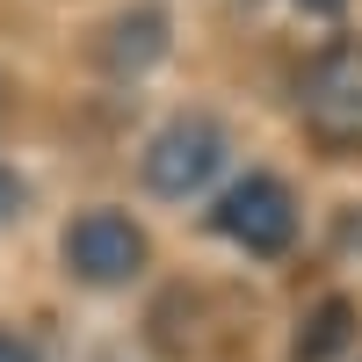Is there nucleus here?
Segmentation results:
<instances>
[{"label": "nucleus", "instance_id": "f257e3e1", "mask_svg": "<svg viewBox=\"0 0 362 362\" xmlns=\"http://www.w3.org/2000/svg\"><path fill=\"white\" fill-rule=\"evenodd\" d=\"M297 116H305L319 153H334V160L362 153V37H334L305 66V80H297Z\"/></svg>", "mask_w": 362, "mask_h": 362}, {"label": "nucleus", "instance_id": "f03ea898", "mask_svg": "<svg viewBox=\"0 0 362 362\" xmlns=\"http://www.w3.org/2000/svg\"><path fill=\"white\" fill-rule=\"evenodd\" d=\"M225 153H232V138H225L218 116L181 109V116H167V124L145 138V189L167 196V203H189L196 189H210V181H218Z\"/></svg>", "mask_w": 362, "mask_h": 362}, {"label": "nucleus", "instance_id": "7ed1b4c3", "mask_svg": "<svg viewBox=\"0 0 362 362\" xmlns=\"http://www.w3.org/2000/svg\"><path fill=\"white\" fill-rule=\"evenodd\" d=\"M58 254H66V268L80 283H95V290L131 283V276H145V261H153L145 232L124 218V210H80L66 225V239H58Z\"/></svg>", "mask_w": 362, "mask_h": 362}, {"label": "nucleus", "instance_id": "20e7f679", "mask_svg": "<svg viewBox=\"0 0 362 362\" xmlns=\"http://www.w3.org/2000/svg\"><path fill=\"white\" fill-rule=\"evenodd\" d=\"M210 225H218L232 247H247V254H283L297 239V196L283 189L276 174H239L232 189L218 196Z\"/></svg>", "mask_w": 362, "mask_h": 362}, {"label": "nucleus", "instance_id": "39448f33", "mask_svg": "<svg viewBox=\"0 0 362 362\" xmlns=\"http://www.w3.org/2000/svg\"><path fill=\"white\" fill-rule=\"evenodd\" d=\"M160 51H167V15L153 8V0L124 8V15L102 29V58H109V73H145V66H160Z\"/></svg>", "mask_w": 362, "mask_h": 362}, {"label": "nucleus", "instance_id": "423d86ee", "mask_svg": "<svg viewBox=\"0 0 362 362\" xmlns=\"http://www.w3.org/2000/svg\"><path fill=\"white\" fill-rule=\"evenodd\" d=\"M348 326H355V305H348V297H326V305L305 319V334H297V362H326L348 341Z\"/></svg>", "mask_w": 362, "mask_h": 362}, {"label": "nucleus", "instance_id": "0eeeda50", "mask_svg": "<svg viewBox=\"0 0 362 362\" xmlns=\"http://www.w3.org/2000/svg\"><path fill=\"white\" fill-rule=\"evenodd\" d=\"M22 203H29V189L15 181V167H0V232H8V225L22 218Z\"/></svg>", "mask_w": 362, "mask_h": 362}, {"label": "nucleus", "instance_id": "6e6552de", "mask_svg": "<svg viewBox=\"0 0 362 362\" xmlns=\"http://www.w3.org/2000/svg\"><path fill=\"white\" fill-rule=\"evenodd\" d=\"M0 362H37V348L15 341V334H0Z\"/></svg>", "mask_w": 362, "mask_h": 362}, {"label": "nucleus", "instance_id": "1a4fd4ad", "mask_svg": "<svg viewBox=\"0 0 362 362\" xmlns=\"http://www.w3.org/2000/svg\"><path fill=\"white\" fill-rule=\"evenodd\" d=\"M297 8H305V15H341L348 0H297Z\"/></svg>", "mask_w": 362, "mask_h": 362}]
</instances>
